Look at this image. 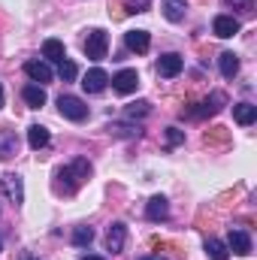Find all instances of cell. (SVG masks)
I'll list each match as a JSON object with an SVG mask.
<instances>
[{"mask_svg": "<svg viewBox=\"0 0 257 260\" xmlns=\"http://www.w3.org/2000/svg\"><path fill=\"white\" fill-rule=\"evenodd\" d=\"M88 176H91V164H88V157H76L73 164H67L64 170H58V182H55V191L64 197H73L85 182H88Z\"/></svg>", "mask_w": 257, "mask_h": 260, "instance_id": "6da1fadb", "label": "cell"}, {"mask_svg": "<svg viewBox=\"0 0 257 260\" xmlns=\"http://www.w3.org/2000/svg\"><path fill=\"white\" fill-rule=\"evenodd\" d=\"M227 103V94L224 91H212L203 103H197V109H182V118H209V115H218Z\"/></svg>", "mask_w": 257, "mask_h": 260, "instance_id": "7a4b0ae2", "label": "cell"}, {"mask_svg": "<svg viewBox=\"0 0 257 260\" xmlns=\"http://www.w3.org/2000/svg\"><path fill=\"white\" fill-rule=\"evenodd\" d=\"M0 194L18 209V206L24 203V179H21L18 173H3V176H0Z\"/></svg>", "mask_w": 257, "mask_h": 260, "instance_id": "3957f363", "label": "cell"}, {"mask_svg": "<svg viewBox=\"0 0 257 260\" xmlns=\"http://www.w3.org/2000/svg\"><path fill=\"white\" fill-rule=\"evenodd\" d=\"M106 52H109V34L100 30V27L88 30V40H85V55H88V61H103Z\"/></svg>", "mask_w": 257, "mask_h": 260, "instance_id": "277c9868", "label": "cell"}, {"mask_svg": "<svg viewBox=\"0 0 257 260\" xmlns=\"http://www.w3.org/2000/svg\"><path fill=\"white\" fill-rule=\"evenodd\" d=\"M58 112L64 115L67 121H85V118H88L85 100H79V97H73V94H61V97H58Z\"/></svg>", "mask_w": 257, "mask_h": 260, "instance_id": "5b68a950", "label": "cell"}, {"mask_svg": "<svg viewBox=\"0 0 257 260\" xmlns=\"http://www.w3.org/2000/svg\"><path fill=\"white\" fill-rule=\"evenodd\" d=\"M109 82H112V91L115 94H133L139 88V73L136 70H118Z\"/></svg>", "mask_w": 257, "mask_h": 260, "instance_id": "8992f818", "label": "cell"}, {"mask_svg": "<svg viewBox=\"0 0 257 260\" xmlns=\"http://www.w3.org/2000/svg\"><path fill=\"white\" fill-rule=\"evenodd\" d=\"M242 30V24H239V18H233V15H215V21H212V34L218 37V40H230V37H236Z\"/></svg>", "mask_w": 257, "mask_h": 260, "instance_id": "52a82bcc", "label": "cell"}, {"mask_svg": "<svg viewBox=\"0 0 257 260\" xmlns=\"http://www.w3.org/2000/svg\"><path fill=\"white\" fill-rule=\"evenodd\" d=\"M182 70H185V58H182V55H176V52L160 55V61H157V76H164V79H176Z\"/></svg>", "mask_w": 257, "mask_h": 260, "instance_id": "ba28073f", "label": "cell"}, {"mask_svg": "<svg viewBox=\"0 0 257 260\" xmlns=\"http://www.w3.org/2000/svg\"><path fill=\"white\" fill-rule=\"evenodd\" d=\"M227 248L239 257H248L251 254V236L239 227H230V236H227Z\"/></svg>", "mask_w": 257, "mask_h": 260, "instance_id": "9c48e42d", "label": "cell"}, {"mask_svg": "<svg viewBox=\"0 0 257 260\" xmlns=\"http://www.w3.org/2000/svg\"><path fill=\"white\" fill-rule=\"evenodd\" d=\"M106 85H109V73H106V70H100V67L88 70V73H85V79H82V88H85L88 94H100V91H106Z\"/></svg>", "mask_w": 257, "mask_h": 260, "instance_id": "30bf717a", "label": "cell"}, {"mask_svg": "<svg viewBox=\"0 0 257 260\" xmlns=\"http://www.w3.org/2000/svg\"><path fill=\"white\" fill-rule=\"evenodd\" d=\"M124 242H127V224L115 221V224L109 227V233H106V251L121 254V251H124Z\"/></svg>", "mask_w": 257, "mask_h": 260, "instance_id": "8fae6325", "label": "cell"}, {"mask_svg": "<svg viewBox=\"0 0 257 260\" xmlns=\"http://www.w3.org/2000/svg\"><path fill=\"white\" fill-rule=\"evenodd\" d=\"M145 218L148 221H154V224H160V221H170V203H167V197H151L148 200V206H145Z\"/></svg>", "mask_w": 257, "mask_h": 260, "instance_id": "7c38bea8", "label": "cell"}, {"mask_svg": "<svg viewBox=\"0 0 257 260\" xmlns=\"http://www.w3.org/2000/svg\"><path fill=\"white\" fill-rule=\"evenodd\" d=\"M124 43H127L130 52L145 55V52L151 49V34H148V30H127V34H124Z\"/></svg>", "mask_w": 257, "mask_h": 260, "instance_id": "4fadbf2b", "label": "cell"}, {"mask_svg": "<svg viewBox=\"0 0 257 260\" xmlns=\"http://www.w3.org/2000/svg\"><path fill=\"white\" fill-rule=\"evenodd\" d=\"M18 154V136L9 127H0V160H9Z\"/></svg>", "mask_w": 257, "mask_h": 260, "instance_id": "5bb4252c", "label": "cell"}, {"mask_svg": "<svg viewBox=\"0 0 257 260\" xmlns=\"http://www.w3.org/2000/svg\"><path fill=\"white\" fill-rule=\"evenodd\" d=\"M164 15H167V21H173V24H179V21H185V15H188V0H164Z\"/></svg>", "mask_w": 257, "mask_h": 260, "instance_id": "9a60e30c", "label": "cell"}, {"mask_svg": "<svg viewBox=\"0 0 257 260\" xmlns=\"http://www.w3.org/2000/svg\"><path fill=\"white\" fill-rule=\"evenodd\" d=\"M24 73L37 82V85H46V82H52V67L46 64V61H27L24 64Z\"/></svg>", "mask_w": 257, "mask_h": 260, "instance_id": "2e32d148", "label": "cell"}, {"mask_svg": "<svg viewBox=\"0 0 257 260\" xmlns=\"http://www.w3.org/2000/svg\"><path fill=\"white\" fill-rule=\"evenodd\" d=\"M21 100L30 109H40V106H46V88L43 85H24L21 88Z\"/></svg>", "mask_w": 257, "mask_h": 260, "instance_id": "e0dca14e", "label": "cell"}, {"mask_svg": "<svg viewBox=\"0 0 257 260\" xmlns=\"http://www.w3.org/2000/svg\"><path fill=\"white\" fill-rule=\"evenodd\" d=\"M49 139H52V133L43 127V124H34V127H27V145H30L34 151L46 148V145H49Z\"/></svg>", "mask_w": 257, "mask_h": 260, "instance_id": "ac0fdd59", "label": "cell"}, {"mask_svg": "<svg viewBox=\"0 0 257 260\" xmlns=\"http://www.w3.org/2000/svg\"><path fill=\"white\" fill-rule=\"evenodd\" d=\"M233 118H236V124H242V127L254 124L257 121V106H251V103H236V106H233Z\"/></svg>", "mask_w": 257, "mask_h": 260, "instance_id": "d6986e66", "label": "cell"}, {"mask_svg": "<svg viewBox=\"0 0 257 260\" xmlns=\"http://www.w3.org/2000/svg\"><path fill=\"white\" fill-rule=\"evenodd\" d=\"M218 70H221L224 79H233V76L239 73V58H236L233 52H221V55H218Z\"/></svg>", "mask_w": 257, "mask_h": 260, "instance_id": "ffe728a7", "label": "cell"}, {"mask_svg": "<svg viewBox=\"0 0 257 260\" xmlns=\"http://www.w3.org/2000/svg\"><path fill=\"white\" fill-rule=\"evenodd\" d=\"M43 58H46V61H55V64H61V61L67 58L64 43H61V40H46V43H43Z\"/></svg>", "mask_w": 257, "mask_h": 260, "instance_id": "44dd1931", "label": "cell"}, {"mask_svg": "<svg viewBox=\"0 0 257 260\" xmlns=\"http://www.w3.org/2000/svg\"><path fill=\"white\" fill-rule=\"evenodd\" d=\"M206 254L209 260H230V248L221 239H206Z\"/></svg>", "mask_w": 257, "mask_h": 260, "instance_id": "7402d4cb", "label": "cell"}, {"mask_svg": "<svg viewBox=\"0 0 257 260\" xmlns=\"http://www.w3.org/2000/svg\"><path fill=\"white\" fill-rule=\"evenodd\" d=\"M109 133L112 136H121V139H139L142 136V127L139 124H118V121H112L109 124Z\"/></svg>", "mask_w": 257, "mask_h": 260, "instance_id": "603a6c76", "label": "cell"}, {"mask_svg": "<svg viewBox=\"0 0 257 260\" xmlns=\"http://www.w3.org/2000/svg\"><path fill=\"white\" fill-rule=\"evenodd\" d=\"M203 142L206 145H227L230 142V133H227V127H212V130H206Z\"/></svg>", "mask_w": 257, "mask_h": 260, "instance_id": "cb8c5ba5", "label": "cell"}, {"mask_svg": "<svg viewBox=\"0 0 257 260\" xmlns=\"http://www.w3.org/2000/svg\"><path fill=\"white\" fill-rule=\"evenodd\" d=\"M91 242H94V230H91V227H76V230H73V245L88 248Z\"/></svg>", "mask_w": 257, "mask_h": 260, "instance_id": "d4e9b609", "label": "cell"}, {"mask_svg": "<svg viewBox=\"0 0 257 260\" xmlns=\"http://www.w3.org/2000/svg\"><path fill=\"white\" fill-rule=\"evenodd\" d=\"M58 76H61V79H64V82H73V79H76V76H79V67L73 64V61H70V58H64V61H61V64H58Z\"/></svg>", "mask_w": 257, "mask_h": 260, "instance_id": "484cf974", "label": "cell"}, {"mask_svg": "<svg viewBox=\"0 0 257 260\" xmlns=\"http://www.w3.org/2000/svg\"><path fill=\"white\" fill-rule=\"evenodd\" d=\"M148 112H151V103L148 100H139V103H130L127 106V118H142Z\"/></svg>", "mask_w": 257, "mask_h": 260, "instance_id": "4316f807", "label": "cell"}, {"mask_svg": "<svg viewBox=\"0 0 257 260\" xmlns=\"http://www.w3.org/2000/svg\"><path fill=\"white\" fill-rule=\"evenodd\" d=\"M185 142V130H179V127H167V145L173 148V145H182Z\"/></svg>", "mask_w": 257, "mask_h": 260, "instance_id": "83f0119b", "label": "cell"}, {"mask_svg": "<svg viewBox=\"0 0 257 260\" xmlns=\"http://www.w3.org/2000/svg\"><path fill=\"white\" fill-rule=\"evenodd\" d=\"M124 9L127 12H148L151 9V0H124Z\"/></svg>", "mask_w": 257, "mask_h": 260, "instance_id": "f1b7e54d", "label": "cell"}, {"mask_svg": "<svg viewBox=\"0 0 257 260\" xmlns=\"http://www.w3.org/2000/svg\"><path fill=\"white\" fill-rule=\"evenodd\" d=\"M224 3L233 9H242V12H251V6H254V0H224Z\"/></svg>", "mask_w": 257, "mask_h": 260, "instance_id": "f546056e", "label": "cell"}, {"mask_svg": "<svg viewBox=\"0 0 257 260\" xmlns=\"http://www.w3.org/2000/svg\"><path fill=\"white\" fill-rule=\"evenodd\" d=\"M139 260H167L164 254H145V257H139Z\"/></svg>", "mask_w": 257, "mask_h": 260, "instance_id": "4dcf8cb0", "label": "cell"}, {"mask_svg": "<svg viewBox=\"0 0 257 260\" xmlns=\"http://www.w3.org/2000/svg\"><path fill=\"white\" fill-rule=\"evenodd\" d=\"M79 260H106V257H97V254H82Z\"/></svg>", "mask_w": 257, "mask_h": 260, "instance_id": "1f68e13d", "label": "cell"}, {"mask_svg": "<svg viewBox=\"0 0 257 260\" xmlns=\"http://www.w3.org/2000/svg\"><path fill=\"white\" fill-rule=\"evenodd\" d=\"M18 260H37V257H34V254H21Z\"/></svg>", "mask_w": 257, "mask_h": 260, "instance_id": "d6a6232c", "label": "cell"}, {"mask_svg": "<svg viewBox=\"0 0 257 260\" xmlns=\"http://www.w3.org/2000/svg\"><path fill=\"white\" fill-rule=\"evenodd\" d=\"M0 109H3V85H0Z\"/></svg>", "mask_w": 257, "mask_h": 260, "instance_id": "836d02e7", "label": "cell"}, {"mask_svg": "<svg viewBox=\"0 0 257 260\" xmlns=\"http://www.w3.org/2000/svg\"><path fill=\"white\" fill-rule=\"evenodd\" d=\"M0 251H3V242H0Z\"/></svg>", "mask_w": 257, "mask_h": 260, "instance_id": "e575fe53", "label": "cell"}]
</instances>
